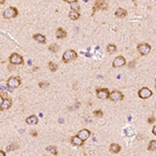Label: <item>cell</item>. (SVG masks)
<instances>
[{
	"instance_id": "6da1fadb",
	"label": "cell",
	"mask_w": 156,
	"mask_h": 156,
	"mask_svg": "<svg viewBox=\"0 0 156 156\" xmlns=\"http://www.w3.org/2000/svg\"><path fill=\"white\" fill-rule=\"evenodd\" d=\"M75 59H77V53L73 49H68L67 51H64V53L62 54V61L64 63H69Z\"/></svg>"
},
{
	"instance_id": "7a4b0ae2",
	"label": "cell",
	"mask_w": 156,
	"mask_h": 156,
	"mask_svg": "<svg viewBox=\"0 0 156 156\" xmlns=\"http://www.w3.org/2000/svg\"><path fill=\"white\" fill-rule=\"evenodd\" d=\"M18 8L15 6H9L7 7L4 11H3V18L4 19H12V18H16L18 16Z\"/></svg>"
},
{
	"instance_id": "3957f363",
	"label": "cell",
	"mask_w": 156,
	"mask_h": 156,
	"mask_svg": "<svg viewBox=\"0 0 156 156\" xmlns=\"http://www.w3.org/2000/svg\"><path fill=\"white\" fill-rule=\"evenodd\" d=\"M20 84H21V79H20L19 76H11V77H9L7 82H6V85L8 87L12 88V89L19 87Z\"/></svg>"
},
{
	"instance_id": "277c9868",
	"label": "cell",
	"mask_w": 156,
	"mask_h": 156,
	"mask_svg": "<svg viewBox=\"0 0 156 156\" xmlns=\"http://www.w3.org/2000/svg\"><path fill=\"white\" fill-rule=\"evenodd\" d=\"M8 60L11 64H14V66H17V64H23L24 63V60H23V57L18 54V53H11L8 57Z\"/></svg>"
},
{
	"instance_id": "5b68a950",
	"label": "cell",
	"mask_w": 156,
	"mask_h": 156,
	"mask_svg": "<svg viewBox=\"0 0 156 156\" xmlns=\"http://www.w3.org/2000/svg\"><path fill=\"white\" fill-rule=\"evenodd\" d=\"M137 51L141 55H147L151 51V45H149L148 43H140L137 45Z\"/></svg>"
},
{
	"instance_id": "8992f818",
	"label": "cell",
	"mask_w": 156,
	"mask_h": 156,
	"mask_svg": "<svg viewBox=\"0 0 156 156\" xmlns=\"http://www.w3.org/2000/svg\"><path fill=\"white\" fill-rule=\"evenodd\" d=\"M97 93V97L101 100H104V99H108L109 98V89L108 88H105V87H102V88H97L96 90Z\"/></svg>"
},
{
	"instance_id": "52a82bcc",
	"label": "cell",
	"mask_w": 156,
	"mask_h": 156,
	"mask_svg": "<svg viewBox=\"0 0 156 156\" xmlns=\"http://www.w3.org/2000/svg\"><path fill=\"white\" fill-rule=\"evenodd\" d=\"M108 99H110V101H113V102L122 101L124 99V95L120 92V90H112V92L109 94Z\"/></svg>"
},
{
	"instance_id": "ba28073f",
	"label": "cell",
	"mask_w": 156,
	"mask_h": 156,
	"mask_svg": "<svg viewBox=\"0 0 156 156\" xmlns=\"http://www.w3.org/2000/svg\"><path fill=\"white\" fill-rule=\"evenodd\" d=\"M126 64V59L124 56L122 55H119V56H116L114 58V60L112 61V67L113 68H121L123 66H125Z\"/></svg>"
},
{
	"instance_id": "9c48e42d",
	"label": "cell",
	"mask_w": 156,
	"mask_h": 156,
	"mask_svg": "<svg viewBox=\"0 0 156 156\" xmlns=\"http://www.w3.org/2000/svg\"><path fill=\"white\" fill-rule=\"evenodd\" d=\"M108 8V4L103 1V0H99V1H96L93 7V14H95V11L97 9H102V10H106Z\"/></svg>"
},
{
	"instance_id": "30bf717a",
	"label": "cell",
	"mask_w": 156,
	"mask_h": 156,
	"mask_svg": "<svg viewBox=\"0 0 156 156\" xmlns=\"http://www.w3.org/2000/svg\"><path fill=\"white\" fill-rule=\"evenodd\" d=\"M152 90L148 87H141L139 90H138V97L141 98V99H147L149 97L152 96Z\"/></svg>"
},
{
	"instance_id": "8fae6325",
	"label": "cell",
	"mask_w": 156,
	"mask_h": 156,
	"mask_svg": "<svg viewBox=\"0 0 156 156\" xmlns=\"http://www.w3.org/2000/svg\"><path fill=\"white\" fill-rule=\"evenodd\" d=\"M89 135H90V131L89 130H87V129H81L79 132L77 133V136L79 137L81 140H86L88 137H89Z\"/></svg>"
},
{
	"instance_id": "7c38bea8",
	"label": "cell",
	"mask_w": 156,
	"mask_h": 156,
	"mask_svg": "<svg viewBox=\"0 0 156 156\" xmlns=\"http://www.w3.org/2000/svg\"><path fill=\"white\" fill-rule=\"evenodd\" d=\"M11 105H12L11 100L8 99V98H6V99L3 100L2 105H1V107H0V110H1V111H4V110H6V109H9V108L11 107Z\"/></svg>"
},
{
	"instance_id": "4fadbf2b",
	"label": "cell",
	"mask_w": 156,
	"mask_h": 156,
	"mask_svg": "<svg viewBox=\"0 0 156 156\" xmlns=\"http://www.w3.org/2000/svg\"><path fill=\"white\" fill-rule=\"evenodd\" d=\"M67 2L71 5V9H72V10L79 12L80 6H79V4H78V1H77V0H67Z\"/></svg>"
},
{
	"instance_id": "5bb4252c",
	"label": "cell",
	"mask_w": 156,
	"mask_h": 156,
	"mask_svg": "<svg viewBox=\"0 0 156 156\" xmlns=\"http://www.w3.org/2000/svg\"><path fill=\"white\" fill-rule=\"evenodd\" d=\"M32 37H33V40L35 42H37V43H41V44H45L46 43V36L44 34H42V33H35V34H33Z\"/></svg>"
},
{
	"instance_id": "9a60e30c",
	"label": "cell",
	"mask_w": 156,
	"mask_h": 156,
	"mask_svg": "<svg viewBox=\"0 0 156 156\" xmlns=\"http://www.w3.org/2000/svg\"><path fill=\"white\" fill-rule=\"evenodd\" d=\"M37 122H38V118L34 114H31V115L26 118V123H27L28 125H36Z\"/></svg>"
},
{
	"instance_id": "2e32d148",
	"label": "cell",
	"mask_w": 156,
	"mask_h": 156,
	"mask_svg": "<svg viewBox=\"0 0 156 156\" xmlns=\"http://www.w3.org/2000/svg\"><path fill=\"white\" fill-rule=\"evenodd\" d=\"M55 35L57 38H59V40H61V38H64L67 36V31L64 30L62 27H58L56 29V32H55Z\"/></svg>"
},
{
	"instance_id": "e0dca14e",
	"label": "cell",
	"mask_w": 156,
	"mask_h": 156,
	"mask_svg": "<svg viewBox=\"0 0 156 156\" xmlns=\"http://www.w3.org/2000/svg\"><path fill=\"white\" fill-rule=\"evenodd\" d=\"M114 16H115L116 18H125V17L127 16V10L124 9V8H122V7H119L118 9L115 10Z\"/></svg>"
},
{
	"instance_id": "ac0fdd59",
	"label": "cell",
	"mask_w": 156,
	"mask_h": 156,
	"mask_svg": "<svg viewBox=\"0 0 156 156\" xmlns=\"http://www.w3.org/2000/svg\"><path fill=\"white\" fill-rule=\"evenodd\" d=\"M109 151H110L111 153L116 154V153H119V152L121 151V146H120L119 144H115V142H113V144H111V145L109 146Z\"/></svg>"
},
{
	"instance_id": "d6986e66",
	"label": "cell",
	"mask_w": 156,
	"mask_h": 156,
	"mask_svg": "<svg viewBox=\"0 0 156 156\" xmlns=\"http://www.w3.org/2000/svg\"><path fill=\"white\" fill-rule=\"evenodd\" d=\"M71 142H72L74 146H82L83 145V140H81L77 135L71 137Z\"/></svg>"
},
{
	"instance_id": "ffe728a7",
	"label": "cell",
	"mask_w": 156,
	"mask_h": 156,
	"mask_svg": "<svg viewBox=\"0 0 156 156\" xmlns=\"http://www.w3.org/2000/svg\"><path fill=\"white\" fill-rule=\"evenodd\" d=\"M69 18H70L71 20H73V21L78 20V19L80 18V12H78V11H74V10H71V11L69 12Z\"/></svg>"
},
{
	"instance_id": "44dd1931",
	"label": "cell",
	"mask_w": 156,
	"mask_h": 156,
	"mask_svg": "<svg viewBox=\"0 0 156 156\" xmlns=\"http://www.w3.org/2000/svg\"><path fill=\"white\" fill-rule=\"evenodd\" d=\"M48 68H49V70L51 72H56L57 69H58V66L55 62H53V61H49L48 62Z\"/></svg>"
},
{
	"instance_id": "7402d4cb",
	"label": "cell",
	"mask_w": 156,
	"mask_h": 156,
	"mask_svg": "<svg viewBox=\"0 0 156 156\" xmlns=\"http://www.w3.org/2000/svg\"><path fill=\"white\" fill-rule=\"evenodd\" d=\"M19 148V145L18 144H15V142H11L10 145L6 146V152H10V151H15L16 149Z\"/></svg>"
},
{
	"instance_id": "603a6c76",
	"label": "cell",
	"mask_w": 156,
	"mask_h": 156,
	"mask_svg": "<svg viewBox=\"0 0 156 156\" xmlns=\"http://www.w3.org/2000/svg\"><path fill=\"white\" fill-rule=\"evenodd\" d=\"M148 151H156V140L155 139L150 140L149 145H148Z\"/></svg>"
},
{
	"instance_id": "cb8c5ba5",
	"label": "cell",
	"mask_w": 156,
	"mask_h": 156,
	"mask_svg": "<svg viewBox=\"0 0 156 156\" xmlns=\"http://www.w3.org/2000/svg\"><path fill=\"white\" fill-rule=\"evenodd\" d=\"M46 150H47V151H49L50 153H52L53 155L57 156V149H56V147H55V146H48V147L46 148Z\"/></svg>"
},
{
	"instance_id": "d4e9b609",
	"label": "cell",
	"mask_w": 156,
	"mask_h": 156,
	"mask_svg": "<svg viewBox=\"0 0 156 156\" xmlns=\"http://www.w3.org/2000/svg\"><path fill=\"white\" fill-rule=\"evenodd\" d=\"M107 51H108V53H114V52H116V46L113 45V44H109L107 46Z\"/></svg>"
},
{
	"instance_id": "484cf974",
	"label": "cell",
	"mask_w": 156,
	"mask_h": 156,
	"mask_svg": "<svg viewBox=\"0 0 156 156\" xmlns=\"http://www.w3.org/2000/svg\"><path fill=\"white\" fill-rule=\"evenodd\" d=\"M48 49H49V51H51V52H57V51L59 50V46L56 45V44H51V45L48 47Z\"/></svg>"
},
{
	"instance_id": "4316f807",
	"label": "cell",
	"mask_w": 156,
	"mask_h": 156,
	"mask_svg": "<svg viewBox=\"0 0 156 156\" xmlns=\"http://www.w3.org/2000/svg\"><path fill=\"white\" fill-rule=\"evenodd\" d=\"M94 115L97 116V118H102V116H103V111H102L101 109L95 110V111H94Z\"/></svg>"
},
{
	"instance_id": "83f0119b",
	"label": "cell",
	"mask_w": 156,
	"mask_h": 156,
	"mask_svg": "<svg viewBox=\"0 0 156 156\" xmlns=\"http://www.w3.org/2000/svg\"><path fill=\"white\" fill-rule=\"evenodd\" d=\"M38 86H40L41 88H47L49 86V82H47V81H41L40 83H38Z\"/></svg>"
},
{
	"instance_id": "f1b7e54d",
	"label": "cell",
	"mask_w": 156,
	"mask_h": 156,
	"mask_svg": "<svg viewBox=\"0 0 156 156\" xmlns=\"http://www.w3.org/2000/svg\"><path fill=\"white\" fill-rule=\"evenodd\" d=\"M125 132H126L127 136H132V135H133V131H132V130H130L129 128H127V129L125 130Z\"/></svg>"
},
{
	"instance_id": "f546056e",
	"label": "cell",
	"mask_w": 156,
	"mask_h": 156,
	"mask_svg": "<svg viewBox=\"0 0 156 156\" xmlns=\"http://www.w3.org/2000/svg\"><path fill=\"white\" fill-rule=\"evenodd\" d=\"M155 118H154V116H150V118L148 119V124H153L154 122H155Z\"/></svg>"
},
{
	"instance_id": "4dcf8cb0",
	"label": "cell",
	"mask_w": 156,
	"mask_h": 156,
	"mask_svg": "<svg viewBox=\"0 0 156 156\" xmlns=\"http://www.w3.org/2000/svg\"><path fill=\"white\" fill-rule=\"evenodd\" d=\"M3 97H2V95L0 94V107H1V105H2V103H3Z\"/></svg>"
},
{
	"instance_id": "1f68e13d",
	"label": "cell",
	"mask_w": 156,
	"mask_h": 156,
	"mask_svg": "<svg viewBox=\"0 0 156 156\" xmlns=\"http://www.w3.org/2000/svg\"><path fill=\"white\" fill-rule=\"evenodd\" d=\"M30 134H31L32 136H36V135H37V132L35 131V130H32V131L30 132Z\"/></svg>"
},
{
	"instance_id": "d6a6232c",
	"label": "cell",
	"mask_w": 156,
	"mask_h": 156,
	"mask_svg": "<svg viewBox=\"0 0 156 156\" xmlns=\"http://www.w3.org/2000/svg\"><path fill=\"white\" fill-rule=\"evenodd\" d=\"M0 156H6V153L2 150H0Z\"/></svg>"
},
{
	"instance_id": "836d02e7",
	"label": "cell",
	"mask_w": 156,
	"mask_h": 156,
	"mask_svg": "<svg viewBox=\"0 0 156 156\" xmlns=\"http://www.w3.org/2000/svg\"><path fill=\"white\" fill-rule=\"evenodd\" d=\"M152 133H153L154 135H156V126L153 127V129H152Z\"/></svg>"
},
{
	"instance_id": "e575fe53",
	"label": "cell",
	"mask_w": 156,
	"mask_h": 156,
	"mask_svg": "<svg viewBox=\"0 0 156 156\" xmlns=\"http://www.w3.org/2000/svg\"><path fill=\"white\" fill-rule=\"evenodd\" d=\"M133 66H134V61H133V62H130V63H129V67H130V68H132Z\"/></svg>"
},
{
	"instance_id": "d590c367",
	"label": "cell",
	"mask_w": 156,
	"mask_h": 156,
	"mask_svg": "<svg viewBox=\"0 0 156 156\" xmlns=\"http://www.w3.org/2000/svg\"><path fill=\"white\" fill-rule=\"evenodd\" d=\"M4 3V0H0V4H3Z\"/></svg>"
},
{
	"instance_id": "8d00e7d4",
	"label": "cell",
	"mask_w": 156,
	"mask_h": 156,
	"mask_svg": "<svg viewBox=\"0 0 156 156\" xmlns=\"http://www.w3.org/2000/svg\"><path fill=\"white\" fill-rule=\"evenodd\" d=\"M155 88H156V79H155Z\"/></svg>"
},
{
	"instance_id": "74e56055",
	"label": "cell",
	"mask_w": 156,
	"mask_h": 156,
	"mask_svg": "<svg viewBox=\"0 0 156 156\" xmlns=\"http://www.w3.org/2000/svg\"><path fill=\"white\" fill-rule=\"evenodd\" d=\"M44 156H47V155H44Z\"/></svg>"
}]
</instances>
